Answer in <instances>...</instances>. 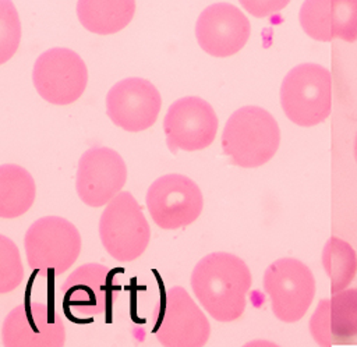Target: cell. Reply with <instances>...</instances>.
Instances as JSON below:
<instances>
[{
	"mask_svg": "<svg viewBox=\"0 0 357 347\" xmlns=\"http://www.w3.org/2000/svg\"><path fill=\"white\" fill-rule=\"evenodd\" d=\"M21 42V22L11 0H0V64L8 61Z\"/></svg>",
	"mask_w": 357,
	"mask_h": 347,
	"instance_id": "7402d4cb",
	"label": "cell"
},
{
	"mask_svg": "<svg viewBox=\"0 0 357 347\" xmlns=\"http://www.w3.org/2000/svg\"><path fill=\"white\" fill-rule=\"evenodd\" d=\"M280 105L286 117L300 127H314L325 121L332 109L329 70L315 63L291 68L280 86Z\"/></svg>",
	"mask_w": 357,
	"mask_h": 347,
	"instance_id": "277c9868",
	"label": "cell"
},
{
	"mask_svg": "<svg viewBox=\"0 0 357 347\" xmlns=\"http://www.w3.org/2000/svg\"><path fill=\"white\" fill-rule=\"evenodd\" d=\"M116 272L119 270L102 263H85L77 268L60 288L64 308L84 316L103 314L116 298Z\"/></svg>",
	"mask_w": 357,
	"mask_h": 347,
	"instance_id": "9a60e30c",
	"label": "cell"
},
{
	"mask_svg": "<svg viewBox=\"0 0 357 347\" xmlns=\"http://www.w3.org/2000/svg\"><path fill=\"white\" fill-rule=\"evenodd\" d=\"M298 18L304 32L315 40L357 39V0H305Z\"/></svg>",
	"mask_w": 357,
	"mask_h": 347,
	"instance_id": "e0dca14e",
	"label": "cell"
},
{
	"mask_svg": "<svg viewBox=\"0 0 357 347\" xmlns=\"http://www.w3.org/2000/svg\"><path fill=\"white\" fill-rule=\"evenodd\" d=\"M219 120L209 102L199 96H184L173 102L163 120L167 148L194 152L208 148L216 138Z\"/></svg>",
	"mask_w": 357,
	"mask_h": 347,
	"instance_id": "30bf717a",
	"label": "cell"
},
{
	"mask_svg": "<svg viewBox=\"0 0 357 347\" xmlns=\"http://www.w3.org/2000/svg\"><path fill=\"white\" fill-rule=\"evenodd\" d=\"M264 290L271 298L273 315L286 323L300 321L315 295V279L310 268L296 258H280L264 273Z\"/></svg>",
	"mask_w": 357,
	"mask_h": 347,
	"instance_id": "52a82bcc",
	"label": "cell"
},
{
	"mask_svg": "<svg viewBox=\"0 0 357 347\" xmlns=\"http://www.w3.org/2000/svg\"><path fill=\"white\" fill-rule=\"evenodd\" d=\"M280 144L275 117L259 106H243L226 121L222 132L223 153L236 166L251 169L273 157Z\"/></svg>",
	"mask_w": 357,
	"mask_h": 347,
	"instance_id": "7a4b0ae2",
	"label": "cell"
},
{
	"mask_svg": "<svg viewBox=\"0 0 357 347\" xmlns=\"http://www.w3.org/2000/svg\"><path fill=\"white\" fill-rule=\"evenodd\" d=\"M32 82L42 99L66 106L81 98L88 84V70L78 53L67 47L43 52L33 64Z\"/></svg>",
	"mask_w": 357,
	"mask_h": 347,
	"instance_id": "ba28073f",
	"label": "cell"
},
{
	"mask_svg": "<svg viewBox=\"0 0 357 347\" xmlns=\"http://www.w3.org/2000/svg\"><path fill=\"white\" fill-rule=\"evenodd\" d=\"M153 333L166 347H201L211 336V325L185 288L174 286L163 293L153 311Z\"/></svg>",
	"mask_w": 357,
	"mask_h": 347,
	"instance_id": "8992f818",
	"label": "cell"
},
{
	"mask_svg": "<svg viewBox=\"0 0 357 347\" xmlns=\"http://www.w3.org/2000/svg\"><path fill=\"white\" fill-rule=\"evenodd\" d=\"M310 333L322 347L357 340V288H344L321 300L310 319Z\"/></svg>",
	"mask_w": 357,
	"mask_h": 347,
	"instance_id": "2e32d148",
	"label": "cell"
},
{
	"mask_svg": "<svg viewBox=\"0 0 357 347\" xmlns=\"http://www.w3.org/2000/svg\"><path fill=\"white\" fill-rule=\"evenodd\" d=\"M135 13V0H78L77 17L81 25L98 35L124 29Z\"/></svg>",
	"mask_w": 357,
	"mask_h": 347,
	"instance_id": "ac0fdd59",
	"label": "cell"
},
{
	"mask_svg": "<svg viewBox=\"0 0 357 347\" xmlns=\"http://www.w3.org/2000/svg\"><path fill=\"white\" fill-rule=\"evenodd\" d=\"M190 283L198 302L213 319L231 322L245 309L252 277L240 256L218 251L198 261Z\"/></svg>",
	"mask_w": 357,
	"mask_h": 347,
	"instance_id": "6da1fadb",
	"label": "cell"
},
{
	"mask_svg": "<svg viewBox=\"0 0 357 347\" xmlns=\"http://www.w3.org/2000/svg\"><path fill=\"white\" fill-rule=\"evenodd\" d=\"M251 33L248 18L230 3H215L201 11L195 24L199 47L213 57H229L240 52Z\"/></svg>",
	"mask_w": 357,
	"mask_h": 347,
	"instance_id": "5bb4252c",
	"label": "cell"
},
{
	"mask_svg": "<svg viewBox=\"0 0 357 347\" xmlns=\"http://www.w3.org/2000/svg\"><path fill=\"white\" fill-rule=\"evenodd\" d=\"M162 107L156 86L139 77H130L114 84L106 95V113L114 125L130 132L152 127Z\"/></svg>",
	"mask_w": 357,
	"mask_h": 347,
	"instance_id": "4fadbf2b",
	"label": "cell"
},
{
	"mask_svg": "<svg viewBox=\"0 0 357 347\" xmlns=\"http://www.w3.org/2000/svg\"><path fill=\"white\" fill-rule=\"evenodd\" d=\"M24 279V266L15 242L0 234V294L15 290Z\"/></svg>",
	"mask_w": 357,
	"mask_h": 347,
	"instance_id": "44dd1931",
	"label": "cell"
},
{
	"mask_svg": "<svg viewBox=\"0 0 357 347\" xmlns=\"http://www.w3.org/2000/svg\"><path fill=\"white\" fill-rule=\"evenodd\" d=\"M99 238L106 252L120 262L135 261L145 252L151 227L131 192L120 191L105 205L99 219Z\"/></svg>",
	"mask_w": 357,
	"mask_h": 347,
	"instance_id": "5b68a950",
	"label": "cell"
},
{
	"mask_svg": "<svg viewBox=\"0 0 357 347\" xmlns=\"http://www.w3.org/2000/svg\"><path fill=\"white\" fill-rule=\"evenodd\" d=\"M240 4L251 15L257 18H265L283 10L290 0H238Z\"/></svg>",
	"mask_w": 357,
	"mask_h": 347,
	"instance_id": "603a6c76",
	"label": "cell"
},
{
	"mask_svg": "<svg viewBox=\"0 0 357 347\" xmlns=\"http://www.w3.org/2000/svg\"><path fill=\"white\" fill-rule=\"evenodd\" d=\"M36 184L31 173L20 164H0V217L14 219L33 205Z\"/></svg>",
	"mask_w": 357,
	"mask_h": 347,
	"instance_id": "d6986e66",
	"label": "cell"
},
{
	"mask_svg": "<svg viewBox=\"0 0 357 347\" xmlns=\"http://www.w3.org/2000/svg\"><path fill=\"white\" fill-rule=\"evenodd\" d=\"M354 157H356V162H357V135H356V139H354Z\"/></svg>",
	"mask_w": 357,
	"mask_h": 347,
	"instance_id": "cb8c5ba5",
	"label": "cell"
},
{
	"mask_svg": "<svg viewBox=\"0 0 357 347\" xmlns=\"http://www.w3.org/2000/svg\"><path fill=\"white\" fill-rule=\"evenodd\" d=\"M126 181V162L114 149L95 146L81 155L75 190L85 205L91 208L107 205L121 191Z\"/></svg>",
	"mask_w": 357,
	"mask_h": 347,
	"instance_id": "7c38bea8",
	"label": "cell"
},
{
	"mask_svg": "<svg viewBox=\"0 0 357 347\" xmlns=\"http://www.w3.org/2000/svg\"><path fill=\"white\" fill-rule=\"evenodd\" d=\"M82 247L78 229L61 216L35 220L24 237L28 266L40 276H59L77 261Z\"/></svg>",
	"mask_w": 357,
	"mask_h": 347,
	"instance_id": "3957f363",
	"label": "cell"
},
{
	"mask_svg": "<svg viewBox=\"0 0 357 347\" xmlns=\"http://www.w3.org/2000/svg\"><path fill=\"white\" fill-rule=\"evenodd\" d=\"M145 202L152 220L163 230L191 224L204 208V196L197 183L180 173L156 178L146 191Z\"/></svg>",
	"mask_w": 357,
	"mask_h": 347,
	"instance_id": "9c48e42d",
	"label": "cell"
},
{
	"mask_svg": "<svg viewBox=\"0 0 357 347\" xmlns=\"http://www.w3.org/2000/svg\"><path fill=\"white\" fill-rule=\"evenodd\" d=\"M1 341L6 347H60L66 343V327L53 307L25 300L6 316Z\"/></svg>",
	"mask_w": 357,
	"mask_h": 347,
	"instance_id": "8fae6325",
	"label": "cell"
},
{
	"mask_svg": "<svg viewBox=\"0 0 357 347\" xmlns=\"http://www.w3.org/2000/svg\"><path fill=\"white\" fill-rule=\"evenodd\" d=\"M322 266L331 280V293L344 290L357 273V254L339 237H331L322 249Z\"/></svg>",
	"mask_w": 357,
	"mask_h": 347,
	"instance_id": "ffe728a7",
	"label": "cell"
}]
</instances>
